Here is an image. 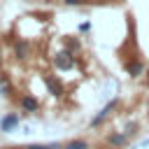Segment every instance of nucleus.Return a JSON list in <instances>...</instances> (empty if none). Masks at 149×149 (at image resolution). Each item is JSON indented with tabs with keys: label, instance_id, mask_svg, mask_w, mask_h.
I'll list each match as a JSON object with an SVG mask.
<instances>
[{
	"label": "nucleus",
	"instance_id": "6",
	"mask_svg": "<svg viewBox=\"0 0 149 149\" xmlns=\"http://www.w3.org/2000/svg\"><path fill=\"white\" fill-rule=\"evenodd\" d=\"M44 84H47V88H49V93L51 95H63V84L54 77V74H44Z\"/></svg>",
	"mask_w": 149,
	"mask_h": 149
},
{
	"label": "nucleus",
	"instance_id": "9",
	"mask_svg": "<svg viewBox=\"0 0 149 149\" xmlns=\"http://www.w3.org/2000/svg\"><path fill=\"white\" fill-rule=\"evenodd\" d=\"M126 70H128L130 77H142V74H144V63H142L140 58H135V61L126 63Z\"/></svg>",
	"mask_w": 149,
	"mask_h": 149
},
{
	"label": "nucleus",
	"instance_id": "19",
	"mask_svg": "<svg viewBox=\"0 0 149 149\" xmlns=\"http://www.w3.org/2000/svg\"><path fill=\"white\" fill-rule=\"evenodd\" d=\"M0 149H9V147H0Z\"/></svg>",
	"mask_w": 149,
	"mask_h": 149
},
{
	"label": "nucleus",
	"instance_id": "7",
	"mask_svg": "<svg viewBox=\"0 0 149 149\" xmlns=\"http://www.w3.org/2000/svg\"><path fill=\"white\" fill-rule=\"evenodd\" d=\"M28 54H30V44L26 40H16L14 42V56L19 61H23V58H28Z\"/></svg>",
	"mask_w": 149,
	"mask_h": 149
},
{
	"label": "nucleus",
	"instance_id": "12",
	"mask_svg": "<svg viewBox=\"0 0 149 149\" xmlns=\"http://www.w3.org/2000/svg\"><path fill=\"white\" fill-rule=\"evenodd\" d=\"M28 149H63L61 142H49V144H30Z\"/></svg>",
	"mask_w": 149,
	"mask_h": 149
},
{
	"label": "nucleus",
	"instance_id": "20",
	"mask_svg": "<svg viewBox=\"0 0 149 149\" xmlns=\"http://www.w3.org/2000/svg\"><path fill=\"white\" fill-rule=\"evenodd\" d=\"M0 65H2V63H0Z\"/></svg>",
	"mask_w": 149,
	"mask_h": 149
},
{
	"label": "nucleus",
	"instance_id": "18",
	"mask_svg": "<svg viewBox=\"0 0 149 149\" xmlns=\"http://www.w3.org/2000/svg\"><path fill=\"white\" fill-rule=\"evenodd\" d=\"M147 109H149V100H147Z\"/></svg>",
	"mask_w": 149,
	"mask_h": 149
},
{
	"label": "nucleus",
	"instance_id": "10",
	"mask_svg": "<svg viewBox=\"0 0 149 149\" xmlns=\"http://www.w3.org/2000/svg\"><path fill=\"white\" fill-rule=\"evenodd\" d=\"M63 149H88V142L84 137H74V140H68L63 144Z\"/></svg>",
	"mask_w": 149,
	"mask_h": 149
},
{
	"label": "nucleus",
	"instance_id": "17",
	"mask_svg": "<svg viewBox=\"0 0 149 149\" xmlns=\"http://www.w3.org/2000/svg\"><path fill=\"white\" fill-rule=\"evenodd\" d=\"M9 149H28V147H9Z\"/></svg>",
	"mask_w": 149,
	"mask_h": 149
},
{
	"label": "nucleus",
	"instance_id": "2",
	"mask_svg": "<svg viewBox=\"0 0 149 149\" xmlns=\"http://www.w3.org/2000/svg\"><path fill=\"white\" fill-rule=\"evenodd\" d=\"M74 65V56H72V51H61V54H56L54 56V68L56 70H70Z\"/></svg>",
	"mask_w": 149,
	"mask_h": 149
},
{
	"label": "nucleus",
	"instance_id": "15",
	"mask_svg": "<svg viewBox=\"0 0 149 149\" xmlns=\"http://www.w3.org/2000/svg\"><path fill=\"white\" fill-rule=\"evenodd\" d=\"M88 28H91V23H88V21H84V23H81V26H79V30H81V33H86V30H88Z\"/></svg>",
	"mask_w": 149,
	"mask_h": 149
},
{
	"label": "nucleus",
	"instance_id": "16",
	"mask_svg": "<svg viewBox=\"0 0 149 149\" xmlns=\"http://www.w3.org/2000/svg\"><path fill=\"white\" fill-rule=\"evenodd\" d=\"M140 144H142V147H149V137H147V140H142Z\"/></svg>",
	"mask_w": 149,
	"mask_h": 149
},
{
	"label": "nucleus",
	"instance_id": "3",
	"mask_svg": "<svg viewBox=\"0 0 149 149\" xmlns=\"http://www.w3.org/2000/svg\"><path fill=\"white\" fill-rule=\"evenodd\" d=\"M128 140H130V137H128L123 130H114V133H109V135L105 137V142H107L109 149H121V147L128 144Z\"/></svg>",
	"mask_w": 149,
	"mask_h": 149
},
{
	"label": "nucleus",
	"instance_id": "14",
	"mask_svg": "<svg viewBox=\"0 0 149 149\" xmlns=\"http://www.w3.org/2000/svg\"><path fill=\"white\" fill-rule=\"evenodd\" d=\"M63 5H68V7H79V5H84L86 0H61Z\"/></svg>",
	"mask_w": 149,
	"mask_h": 149
},
{
	"label": "nucleus",
	"instance_id": "11",
	"mask_svg": "<svg viewBox=\"0 0 149 149\" xmlns=\"http://www.w3.org/2000/svg\"><path fill=\"white\" fill-rule=\"evenodd\" d=\"M137 128H140V123H137V121H128V123L123 126V133H126L128 137H133V135L137 133Z\"/></svg>",
	"mask_w": 149,
	"mask_h": 149
},
{
	"label": "nucleus",
	"instance_id": "13",
	"mask_svg": "<svg viewBox=\"0 0 149 149\" xmlns=\"http://www.w3.org/2000/svg\"><path fill=\"white\" fill-rule=\"evenodd\" d=\"M63 44H65V49H68V51L79 49V42H77V40H72V37H65V40H63Z\"/></svg>",
	"mask_w": 149,
	"mask_h": 149
},
{
	"label": "nucleus",
	"instance_id": "5",
	"mask_svg": "<svg viewBox=\"0 0 149 149\" xmlns=\"http://www.w3.org/2000/svg\"><path fill=\"white\" fill-rule=\"evenodd\" d=\"M19 105H21L23 112H37V109H40V100H37L35 95H30V93H23V95L19 98Z\"/></svg>",
	"mask_w": 149,
	"mask_h": 149
},
{
	"label": "nucleus",
	"instance_id": "4",
	"mask_svg": "<svg viewBox=\"0 0 149 149\" xmlns=\"http://www.w3.org/2000/svg\"><path fill=\"white\" fill-rule=\"evenodd\" d=\"M16 126H19V114L16 112H7L0 119V130L2 133H12V130H16Z\"/></svg>",
	"mask_w": 149,
	"mask_h": 149
},
{
	"label": "nucleus",
	"instance_id": "8",
	"mask_svg": "<svg viewBox=\"0 0 149 149\" xmlns=\"http://www.w3.org/2000/svg\"><path fill=\"white\" fill-rule=\"evenodd\" d=\"M0 95L2 98H12L14 95V84L9 81V74H0Z\"/></svg>",
	"mask_w": 149,
	"mask_h": 149
},
{
	"label": "nucleus",
	"instance_id": "1",
	"mask_svg": "<svg viewBox=\"0 0 149 149\" xmlns=\"http://www.w3.org/2000/svg\"><path fill=\"white\" fill-rule=\"evenodd\" d=\"M116 105H119V98H112V100H109V102H107V105H105V107H102V109L91 119V123H88V126H91V128H98V126H100V123H102V121H105V119L116 109Z\"/></svg>",
	"mask_w": 149,
	"mask_h": 149
}]
</instances>
